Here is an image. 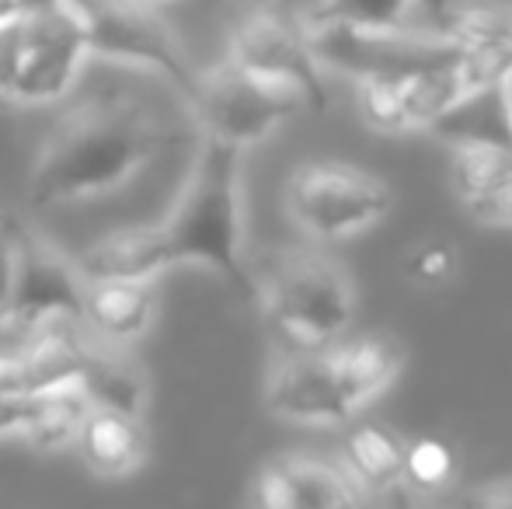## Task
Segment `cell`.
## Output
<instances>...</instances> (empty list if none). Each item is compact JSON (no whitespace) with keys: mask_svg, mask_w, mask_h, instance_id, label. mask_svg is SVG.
<instances>
[{"mask_svg":"<svg viewBox=\"0 0 512 509\" xmlns=\"http://www.w3.org/2000/svg\"><path fill=\"white\" fill-rule=\"evenodd\" d=\"M171 140L175 133L143 98L98 91L70 105L42 140L28 175V203L49 210L122 189Z\"/></svg>","mask_w":512,"mask_h":509,"instance_id":"1","label":"cell"},{"mask_svg":"<svg viewBox=\"0 0 512 509\" xmlns=\"http://www.w3.org/2000/svg\"><path fill=\"white\" fill-rule=\"evenodd\" d=\"M401 363V346L384 335H342L321 349H286L269 370L265 405L297 426H345L398 381Z\"/></svg>","mask_w":512,"mask_h":509,"instance_id":"2","label":"cell"},{"mask_svg":"<svg viewBox=\"0 0 512 509\" xmlns=\"http://www.w3.org/2000/svg\"><path fill=\"white\" fill-rule=\"evenodd\" d=\"M241 157L244 150L203 136L178 206L168 220L154 224V234L168 269L203 265L230 286L251 293V272L244 265Z\"/></svg>","mask_w":512,"mask_h":509,"instance_id":"3","label":"cell"},{"mask_svg":"<svg viewBox=\"0 0 512 509\" xmlns=\"http://www.w3.org/2000/svg\"><path fill=\"white\" fill-rule=\"evenodd\" d=\"M272 335L286 349H321L338 342L356 318V283L321 248H283L251 276Z\"/></svg>","mask_w":512,"mask_h":509,"instance_id":"4","label":"cell"},{"mask_svg":"<svg viewBox=\"0 0 512 509\" xmlns=\"http://www.w3.org/2000/svg\"><path fill=\"white\" fill-rule=\"evenodd\" d=\"M307 39L317 67L352 84L408 77L467 49L443 25H349L314 14H307Z\"/></svg>","mask_w":512,"mask_h":509,"instance_id":"5","label":"cell"},{"mask_svg":"<svg viewBox=\"0 0 512 509\" xmlns=\"http://www.w3.org/2000/svg\"><path fill=\"white\" fill-rule=\"evenodd\" d=\"M88 60L81 14L67 4L0 21V98L14 105L60 102Z\"/></svg>","mask_w":512,"mask_h":509,"instance_id":"6","label":"cell"},{"mask_svg":"<svg viewBox=\"0 0 512 509\" xmlns=\"http://www.w3.org/2000/svg\"><path fill=\"white\" fill-rule=\"evenodd\" d=\"M509 60L495 53L464 49L453 60L415 70L394 81H366L359 88V112L380 133H418L436 129L478 91L502 81Z\"/></svg>","mask_w":512,"mask_h":509,"instance_id":"7","label":"cell"},{"mask_svg":"<svg viewBox=\"0 0 512 509\" xmlns=\"http://www.w3.org/2000/svg\"><path fill=\"white\" fill-rule=\"evenodd\" d=\"M391 210V185L356 164L314 161L297 168L286 182V213L317 245L356 238Z\"/></svg>","mask_w":512,"mask_h":509,"instance_id":"8","label":"cell"},{"mask_svg":"<svg viewBox=\"0 0 512 509\" xmlns=\"http://www.w3.org/2000/svg\"><path fill=\"white\" fill-rule=\"evenodd\" d=\"M185 102L203 136L237 150L269 140L286 119L310 109L300 91L262 81L230 60L209 70H196V84L185 95Z\"/></svg>","mask_w":512,"mask_h":509,"instance_id":"9","label":"cell"},{"mask_svg":"<svg viewBox=\"0 0 512 509\" xmlns=\"http://www.w3.org/2000/svg\"><path fill=\"white\" fill-rule=\"evenodd\" d=\"M227 60L262 81L300 91L307 105H324V70L310 53L307 14L283 0H258L237 14Z\"/></svg>","mask_w":512,"mask_h":509,"instance_id":"10","label":"cell"},{"mask_svg":"<svg viewBox=\"0 0 512 509\" xmlns=\"http://www.w3.org/2000/svg\"><path fill=\"white\" fill-rule=\"evenodd\" d=\"M81 14L88 56H102L112 63H129L161 74L189 95L196 84V67L185 56L175 28L154 11L147 0H95Z\"/></svg>","mask_w":512,"mask_h":509,"instance_id":"11","label":"cell"},{"mask_svg":"<svg viewBox=\"0 0 512 509\" xmlns=\"http://www.w3.org/2000/svg\"><path fill=\"white\" fill-rule=\"evenodd\" d=\"M14 241V290H11V328L42 325L53 318H81L88 279L70 255H63L46 238L32 234L11 217Z\"/></svg>","mask_w":512,"mask_h":509,"instance_id":"12","label":"cell"},{"mask_svg":"<svg viewBox=\"0 0 512 509\" xmlns=\"http://www.w3.org/2000/svg\"><path fill=\"white\" fill-rule=\"evenodd\" d=\"M251 499L265 509H342L366 503L342 461L310 454H286L265 464Z\"/></svg>","mask_w":512,"mask_h":509,"instance_id":"13","label":"cell"},{"mask_svg":"<svg viewBox=\"0 0 512 509\" xmlns=\"http://www.w3.org/2000/svg\"><path fill=\"white\" fill-rule=\"evenodd\" d=\"M450 185L457 203L485 227H512V140H453Z\"/></svg>","mask_w":512,"mask_h":509,"instance_id":"14","label":"cell"},{"mask_svg":"<svg viewBox=\"0 0 512 509\" xmlns=\"http://www.w3.org/2000/svg\"><path fill=\"white\" fill-rule=\"evenodd\" d=\"M157 311L154 286L147 279H95L84 297V328L95 339L126 346L150 328Z\"/></svg>","mask_w":512,"mask_h":509,"instance_id":"15","label":"cell"},{"mask_svg":"<svg viewBox=\"0 0 512 509\" xmlns=\"http://www.w3.org/2000/svg\"><path fill=\"white\" fill-rule=\"evenodd\" d=\"M77 387L91 408H115V412L140 415L147 401V377L140 363H133L122 346L102 342L88 332L81 349V367H77Z\"/></svg>","mask_w":512,"mask_h":509,"instance_id":"16","label":"cell"},{"mask_svg":"<svg viewBox=\"0 0 512 509\" xmlns=\"http://www.w3.org/2000/svg\"><path fill=\"white\" fill-rule=\"evenodd\" d=\"M405 454L408 447L384 426H359L342 443V464L366 503H384L387 496L408 489Z\"/></svg>","mask_w":512,"mask_h":509,"instance_id":"17","label":"cell"},{"mask_svg":"<svg viewBox=\"0 0 512 509\" xmlns=\"http://www.w3.org/2000/svg\"><path fill=\"white\" fill-rule=\"evenodd\" d=\"M77 450L88 468L102 478H126L147 457V433L140 415L115 412V408H91L77 436Z\"/></svg>","mask_w":512,"mask_h":509,"instance_id":"18","label":"cell"},{"mask_svg":"<svg viewBox=\"0 0 512 509\" xmlns=\"http://www.w3.org/2000/svg\"><path fill=\"white\" fill-rule=\"evenodd\" d=\"M74 262L88 283L95 279H147L154 283L161 272H168L154 227H126V231L108 234L84 252H77Z\"/></svg>","mask_w":512,"mask_h":509,"instance_id":"19","label":"cell"},{"mask_svg":"<svg viewBox=\"0 0 512 509\" xmlns=\"http://www.w3.org/2000/svg\"><path fill=\"white\" fill-rule=\"evenodd\" d=\"M91 412V401L77 384H63L53 391H42L28 398V422L21 440L32 443L42 454H60L67 447H77L81 426Z\"/></svg>","mask_w":512,"mask_h":509,"instance_id":"20","label":"cell"},{"mask_svg":"<svg viewBox=\"0 0 512 509\" xmlns=\"http://www.w3.org/2000/svg\"><path fill=\"white\" fill-rule=\"evenodd\" d=\"M422 0H317L314 18L349 21V25H405Z\"/></svg>","mask_w":512,"mask_h":509,"instance_id":"21","label":"cell"},{"mask_svg":"<svg viewBox=\"0 0 512 509\" xmlns=\"http://www.w3.org/2000/svg\"><path fill=\"white\" fill-rule=\"evenodd\" d=\"M405 478L411 489H422V492H436V489H443V485H450V478H453L450 447L439 440L411 443L405 454Z\"/></svg>","mask_w":512,"mask_h":509,"instance_id":"22","label":"cell"},{"mask_svg":"<svg viewBox=\"0 0 512 509\" xmlns=\"http://www.w3.org/2000/svg\"><path fill=\"white\" fill-rule=\"evenodd\" d=\"M11 290H14V241H11V217L0 234V339L11 328Z\"/></svg>","mask_w":512,"mask_h":509,"instance_id":"23","label":"cell"},{"mask_svg":"<svg viewBox=\"0 0 512 509\" xmlns=\"http://www.w3.org/2000/svg\"><path fill=\"white\" fill-rule=\"evenodd\" d=\"M28 422V398L21 394H0V440L25 433Z\"/></svg>","mask_w":512,"mask_h":509,"instance_id":"24","label":"cell"},{"mask_svg":"<svg viewBox=\"0 0 512 509\" xmlns=\"http://www.w3.org/2000/svg\"><path fill=\"white\" fill-rule=\"evenodd\" d=\"M450 269V252L446 248H425L422 255L415 258V276L418 279H439Z\"/></svg>","mask_w":512,"mask_h":509,"instance_id":"25","label":"cell"},{"mask_svg":"<svg viewBox=\"0 0 512 509\" xmlns=\"http://www.w3.org/2000/svg\"><path fill=\"white\" fill-rule=\"evenodd\" d=\"M474 503L481 506H506L512 509V478H499V482H488L481 492H474Z\"/></svg>","mask_w":512,"mask_h":509,"instance_id":"26","label":"cell"},{"mask_svg":"<svg viewBox=\"0 0 512 509\" xmlns=\"http://www.w3.org/2000/svg\"><path fill=\"white\" fill-rule=\"evenodd\" d=\"M499 91H502V105H506V119H509V129H512V60H509L506 74H502V81H499Z\"/></svg>","mask_w":512,"mask_h":509,"instance_id":"27","label":"cell"},{"mask_svg":"<svg viewBox=\"0 0 512 509\" xmlns=\"http://www.w3.org/2000/svg\"><path fill=\"white\" fill-rule=\"evenodd\" d=\"M25 7H21V0H0V21L14 18V14H21Z\"/></svg>","mask_w":512,"mask_h":509,"instance_id":"28","label":"cell"},{"mask_svg":"<svg viewBox=\"0 0 512 509\" xmlns=\"http://www.w3.org/2000/svg\"><path fill=\"white\" fill-rule=\"evenodd\" d=\"M457 0H422V7L425 11H432V18H439V14L446 11V7H453Z\"/></svg>","mask_w":512,"mask_h":509,"instance_id":"29","label":"cell"},{"mask_svg":"<svg viewBox=\"0 0 512 509\" xmlns=\"http://www.w3.org/2000/svg\"><path fill=\"white\" fill-rule=\"evenodd\" d=\"M56 4H63V0H21L25 11H39V7H56Z\"/></svg>","mask_w":512,"mask_h":509,"instance_id":"30","label":"cell"},{"mask_svg":"<svg viewBox=\"0 0 512 509\" xmlns=\"http://www.w3.org/2000/svg\"><path fill=\"white\" fill-rule=\"evenodd\" d=\"M63 4H67V7H74V11H84V7H88V4H95V0H63Z\"/></svg>","mask_w":512,"mask_h":509,"instance_id":"31","label":"cell"},{"mask_svg":"<svg viewBox=\"0 0 512 509\" xmlns=\"http://www.w3.org/2000/svg\"><path fill=\"white\" fill-rule=\"evenodd\" d=\"M4 227H7V217H0V234H4Z\"/></svg>","mask_w":512,"mask_h":509,"instance_id":"32","label":"cell"},{"mask_svg":"<svg viewBox=\"0 0 512 509\" xmlns=\"http://www.w3.org/2000/svg\"><path fill=\"white\" fill-rule=\"evenodd\" d=\"M147 4H161V0H147Z\"/></svg>","mask_w":512,"mask_h":509,"instance_id":"33","label":"cell"}]
</instances>
